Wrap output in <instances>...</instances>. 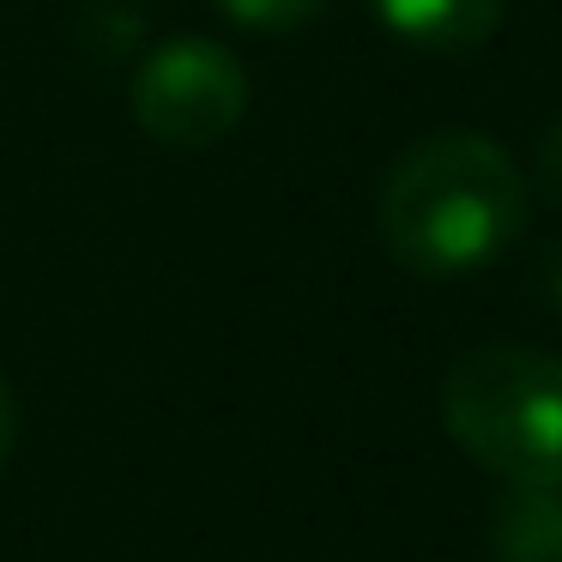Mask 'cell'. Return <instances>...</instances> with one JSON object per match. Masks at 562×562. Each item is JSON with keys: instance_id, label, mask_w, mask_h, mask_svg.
<instances>
[{"instance_id": "obj_2", "label": "cell", "mask_w": 562, "mask_h": 562, "mask_svg": "<svg viewBox=\"0 0 562 562\" xmlns=\"http://www.w3.org/2000/svg\"><path fill=\"white\" fill-rule=\"evenodd\" d=\"M441 424L502 484H562V357L472 345L441 375Z\"/></svg>"}, {"instance_id": "obj_9", "label": "cell", "mask_w": 562, "mask_h": 562, "mask_svg": "<svg viewBox=\"0 0 562 562\" xmlns=\"http://www.w3.org/2000/svg\"><path fill=\"white\" fill-rule=\"evenodd\" d=\"M538 158H544V182L562 194V115H557V127L544 134V151H538Z\"/></svg>"}, {"instance_id": "obj_4", "label": "cell", "mask_w": 562, "mask_h": 562, "mask_svg": "<svg viewBox=\"0 0 562 562\" xmlns=\"http://www.w3.org/2000/svg\"><path fill=\"white\" fill-rule=\"evenodd\" d=\"M369 7L400 43L429 55H465L502 25V0H369Z\"/></svg>"}, {"instance_id": "obj_1", "label": "cell", "mask_w": 562, "mask_h": 562, "mask_svg": "<svg viewBox=\"0 0 562 562\" xmlns=\"http://www.w3.org/2000/svg\"><path fill=\"white\" fill-rule=\"evenodd\" d=\"M387 255L417 279H460L502 260L526 231V176L490 134L417 139L400 151L375 200Z\"/></svg>"}, {"instance_id": "obj_3", "label": "cell", "mask_w": 562, "mask_h": 562, "mask_svg": "<svg viewBox=\"0 0 562 562\" xmlns=\"http://www.w3.org/2000/svg\"><path fill=\"white\" fill-rule=\"evenodd\" d=\"M248 115V67L212 37H176L134 74V122L158 146L206 151Z\"/></svg>"}, {"instance_id": "obj_5", "label": "cell", "mask_w": 562, "mask_h": 562, "mask_svg": "<svg viewBox=\"0 0 562 562\" xmlns=\"http://www.w3.org/2000/svg\"><path fill=\"white\" fill-rule=\"evenodd\" d=\"M496 562H562V484H508L490 520Z\"/></svg>"}, {"instance_id": "obj_8", "label": "cell", "mask_w": 562, "mask_h": 562, "mask_svg": "<svg viewBox=\"0 0 562 562\" xmlns=\"http://www.w3.org/2000/svg\"><path fill=\"white\" fill-rule=\"evenodd\" d=\"M538 291H544V303L562 315V248H557V255H544V267H538Z\"/></svg>"}, {"instance_id": "obj_7", "label": "cell", "mask_w": 562, "mask_h": 562, "mask_svg": "<svg viewBox=\"0 0 562 562\" xmlns=\"http://www.w3.org/2000/svg\"><path fill=\"white\" fill-rule=\"evenodd\" d=\"M13 448H19V400H13V387H7V375H0V472H7Z\"/></svg>"}, {"instance_id": "obj_6", "label": "cell", "mask_w": 562, "mask_h": 562, "mask_svg": "<svg viewBox=\"0 0 562 562\" xmlns=\"http://www.w3.org/2000/svg\"><path fill=\"white\" fill-rule=\"evenodd\" d=\"M333 0H218V13L243 31H303Z\"/></svg>"}]
</instances>
